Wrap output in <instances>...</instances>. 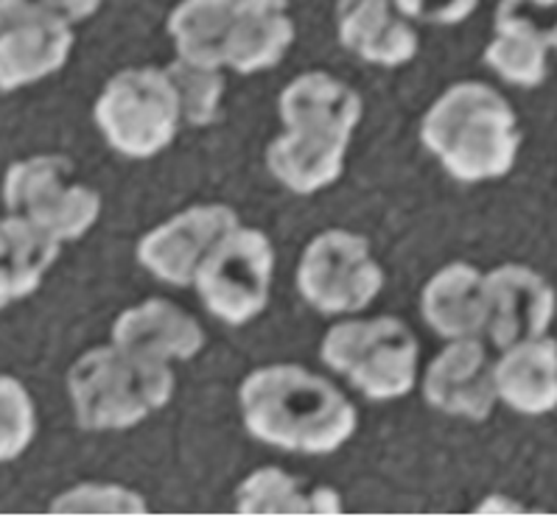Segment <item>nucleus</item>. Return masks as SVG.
Masks as SVG:
<instances>
[{
	"label": "nucleus",
	"mask_w": 557,
	"mask_h": 517,
	"mask_svg": "<svg viewBox=\"0 0 557 517\" xmlns=\"http://www.w3.org/2000/svg\"><path fill=\"white\" fill-rule=\"evenodd\" d=\"M320 358L370 400H398L418 383L420 344L400 316L345 319L325 330Z\"/></svg>",
	"instance_id": "nucleus-4"
},
{
	"label": "nucleus",
	"mask_w": 557,
	"mask_h": 517,
	"mask_svg": "<svg viewBox=\"0 0 557 517\" xmlns=\"http://www.w3.org/2000/svg\"><path fill=\"white\" fill-rule=\"evenodd\" d=\"M423 400L440 414L487 419L496 406V358L482 336L448 339L420 378Z\"/></svg>",
	"instance_id": "nucleus-11"
},
{
	"label": "nucleus",
	"mask_w": 557,
	"mask_h": 517,
	"mask_svg": "<svg viewBox=\"0 0 557 517\" xmlns=\"http://www.w3.org/2000/svg\"><path fill=\"white\" fill-rule=\"evenodd\" d=\"M92 118L112 149L146 160L169 149L183 126L177 90L165 67H124L99 92Z\"/></svg>",
	"instance_id": "nucleus-5"
},
{
	"label": "nucleus",
	"mask_w": 557,
	"mask_h": 517,
	"mask_svg": "<svg viewBox=\"0 0 557 517\" xmlns=\"http://www.w3.org/2000/svg\"><path fill=\"white\" fill-rule=\"evenodd\" d=\"M233 12L236 0H180L165 21V31L177 56L224 67V46Z\"/></svg>",
	"instance_id": "nucleus-22"
},
{
	"label": "nucleus",
	"mask_w": 557,
	"mask_h": 517,
	"mask_svg": "<svg viewBox=\"0 0 557 517\" xmlns=\"http://www.w3.org/2000/svg\"><path fill=\"white\" fill-rule=\"evenodd\" d=\"M171 364L119 348L115 341L87 350L67 369L73 417L90 433L129 431L174 398Z\"/></svg>",
	"instance_id": "nucleus-3"
},
{
	"label": "nucleus",
	"mask_w": 557,
	"mask_h": 517,
	"mask_svg": "<svg viewBox=\"0 0 557 517\" xmlns=\"http://www.w3.org/2000/svg\"><path fill=\"white\" fill-rule=\"evenodd\" d=\"M0 197L7 213L60 243L79 241L101 216V193L82 182L73 160L62 154L14 160L3 174Z\"/></svg>",
	"instance_id": "nucleus-6"
},
{
	"label": "nucleus",
	"mask_w": 557,
	"mask_h": 517,
	"mask_svg": "<svg viewBox=\"0 0 557 517\" xmlns=\"http://www.w3.org/2000/svg\"><path fill=\"white\" fill-rule=\"evenodd\" d=\"M493 31L518 34L557 51V0H498Z\"/></svg>",
	"instance_id": "nucleus-27"
},
{
	"label": "nucleus",
	"mask_w": 557,
	"mask_h": 517,
	"mask_svg": "<svg viewBox=\"0 0 557 517\" xmlns=\"http://www.w3.org/2000/svg\"><path fill=\"white\" fill-rule=\"evenodd\" d=\"M53 515H146L149 504L138 490L104 481H85L53 497Z\"/></svg>",
	"instance_id": "nucleus-24"
},
{
	"label": "nucleus",
	"mask_w": 557,
	"mask_h": 517,
	"mask_svg": "<svg viewBox=\"0 0 557 517\" xmlns=\"http://www.w3.org/2000/svg\"><path fill=\"white\" fill-rule=\"evenodd\" d=\"M297 28L289 0H236L230 23L224 67L252 76L281 65L295 46Z\"/></svg>",
	"instance_id": "nucleus-16"
},
{
	"label": "nucleus",
	"mask_w": 557,
	"mask_h": 517,
	"mask_svg": "<svg viewBox=\"0 0 557 517\" xmlns=\"http://www.w3.org/2000/svg\"><path fill=\"white\" fill-rule=\"evenodd\" d=\"M73 42V23L37 0H0V90H21L62 71Z\"/></svg>",
	"instance_id": "nucleus-9"
},
{
	"label": "nucleus",
	"mask_w": 557,
	"mask_h": 517,
	"mask_svg": "<svg viewBox=\"0 0 557 517\" xmlns=\"http://www.w3.org/2000/svg\"><path fill=\"white\" fill-rule=\"evenodd\" d=\"M171 85L177 90L180 112H183V124L202 129L219 121L222 112L224 90H227V79H224V67L202 65V62H190L183 56L165 65Z\"/></svg>",
	"instance_id": "nucleus-23"
},
{
	"label": "nucleus",
	"mask_w": 557,
	"mask_h": 517,
	"mask_svg": "<svg viewBox=\"0 0 557 517\" xmlns=\"http://www.w3.org/2000/svg\"><path fill=\"white\" fill-rule=\"evenodd\" d=\"M420 140L454 179L485 182L512 168L521 129L502 92L482 81H457L432 101Z\"/></svg>",
	"instance_id": "nucleus-2"
},
{
	"label": "nucleus",
	"mask_w": 557,
	"mask_h": 517,
	"mask_svg": "<svg viewBox=\"0 0 557 517\" xmlns=\"http://www.w3.org/2000/svg\"><path fill=\"white\" fill-rule=\"evenodd\" d=\"M420 311L429 328L443 339L485 333V275L473 263H448L434 272L420 294Z\"/></svg>",
	"instance_id": "nucleus-17"
},
{
	"label": "nucleus",
	"mask_w": 557,
	"mask_h": 517,
	"mask_svg": "<svg viewBox=\"0 0 557 517\" xmlns=\"http://www.w3.org/2000/svg\"><path fill=\"white\" fill-rule=\"evenodd\" d=\"M37 437V406L23 380L0 375V462L23 456Z\"/></svg>",
	"instance_id": "nucleus-25"
},
{
	"label": "nucleus",
	"mask_w": 557,
	"mask_h": 517,
	"mask_svg": "<svg viewBox=\"0 0 557 517\" xmlns=\"http://www.w3.org/2000/svg\"><path fill=\"white\" fill-rule=\"evenodd\" d=\"M485 333L496 350L544 336L555 316V289L544 275L521 263L485 272Z\"/></svg>",
	"instance_id": "nucleus-12"
},
{
	"label": "nucleus",
	"mask_w": 557,
	"mask_h": 517,
	"mask_svg": "<svg viewBox=\"0 0 557 517\" xmlns=\"http://www.w3.org/2000/svg\"><path fill=\"white\" fill-rule=\"evenodd\" d=\"M350 140L311 131L283 129L267 146V168L286 190L311 197L345 174Z\"/></svg>",
	"instance_id": "nucleus-18"
},
{
	"label": "nucleus",
	"mask_w": 557,
	"mask_h": 517,
	"mask_svg": "<svg viewBox=\"0 0 557 517\" xmlns=\"http://www.w3.org/2000/svg\"><path fill=\"white\" fill-rule=\"evenodd\" d=\"M275 277V247L258 227L238 222L210 249L194 277V289L224 325H247L263 314Z\"/></svg>",
	"instance_id": "nucleus-7"
},
{
	"label": "nucleus",
	"mask_w": 557,
	"mask_h": 517,
	"mask_svg": "<svg viewBox=\"0 0 557 517\" xmlns=\"http://www.w3.org/2000/svg\"><path fill=\"white\" fill-rule=\"evenodd\" d=\"M336 37L359 60L381 67L407 65L420 48L414 21L395 0H336Z\"/></svg>",
	"instance_id": "nucleus-13"
},
{
	"label": "nucleus",
	"mask_w": 557,
	"mask_h": 517,
	"mask_svg": "<svg viewBox=\"0 0 557 517\" xmlns=\"http://www.w3.org/2000/svg\"><path fill=\"white\" fill-rule=\"evenodd\" d=\"M37 3H42L46 9H51V12H57L60 17H65L67 23H82V21H90L92 14L99 12L101 3L104 0H37Z\"/></svg>",
	"instance_id": "nucleus-29"
},
{
	"label": "nucleus",
	"mask_w": 557,
	"mask_h": 517,
	"mask_svg": "<svg viewBox=\"0 0 557 517\" xmlns=\"http://www.w3.org/2000/svg\"><path fill=\"white\" fill-rule=\"evenodd\" d=\"M238 406L252 437L306 456L339 451L359 428L348 394L300 364L252 369L238 387Z\"/></svg>",
	"instance_id": "nucleus-1"
},
{
	"label": "nucleus",
	"mask_w": 557,
	"mask_h": 517,
	"mask_svg": "<svg viewBox=\"0 0 557 517\" xmlns=\"http://www.w3.org/2000/svg\"><path fill=\"white\" fill-rule=\"evenodd\" d=\"M398 9L414 23L457 26L476 12L479 0H395Z\"/></svg>",
	"instance_id": "nucleus-28"
},
{
	"label": "nucleus",
	"mask_w": 557,
	"mask_h": 517,
	"mask_svg": "<svg viewBox=\"0 0 557 517\" xmlns=\"http://www.w3.org/2000/svg\"><path fill=\"white\" fill-rule=\"evenodd\" d=\"M498 400L518 414H546L557 408V341L546 336L498 350Z\"/></svg>",
	"instance_id": "nucleus-19"
},
{
	"label": "nucleus",
	"mask_w": 557,
	"mask_h": 517,
	"mask_svg": "<svg viewBox=\"0 0 557 517\" xmlns=\"http://www.w3.org/2000/svg\"><path fill=\"white\" fill-rule=\"evenodd\" d=\"M546 48L510 31H493L485 48V62L505 81L518 87H537L546 79Z\"/></svg>",
	"instance_id": "nucleus-26"
},
{
	"label": "nucleus",
	"mask_w": 557,
	"mask_h": 517,
	"mask_svg": "<svg viewBox=\"0 0 557 517\" xmlns=\"http://www.w3.org/2000/svg\"><path fill=\"white\" fill-rule=\"evenodd\" d=\"M277 112L283 129L350 140L364 115V101L348 81L325 71H306L283 87Z\"/></svg>",
	"instance_id": "nucleus-14"
},
{
	"label": "nucleus",
	"mask_w": 557,
	"mask_h": 517,
	"mask_svg": "<svg viewBox=\"0 0 557 517\" xmlns=\"http://www.w3.org/2000/svg\"><path fill=\"white\" fill-rule=\"evenodd\" d=\"M60 241L23 218L12 213L0 218V311L40 289L48 269L60 257Z\"/></svg>",
	"instance_id": "nucleus-21"
},
{
	"label": "nucleus",
	"mask_w": 557,
	"mask_h": 517,
	"mask_svg": "<svg viewBox=\"0 0 557 517\" xmlns=\"http://www.w3.org/2000/svg\"><path fill=\"white\" fill-rule=\"evenodd\" d=\"M295 282L314 311L348 316L373 305L384 289V269L368 238L334 227L311 238L302 249Z\"/></svg>",
	"instance_id": "nucleus-8"
},
{
	"label": "nucleus",
	"mask_w": 557,
	"mask_h": 517,
	"mask_svg": "<svg viewBox=\"0 0 557 517\" xmlns=\"http://www.w3.org/2000/svg\"><path fill=\"white\" fill-rule=\"evenodd\" d=\"M110 341L132 353L171 364V361L197 358L208 336L202 325L188 311L180 308L177 302L151 297L115 316Z\"/></svg>",
	"instance_id": "nucleus-15"
},
{
	"label": "nucleus",
	"mask_w": 557,
	"mask_h": 517,
	"mask_svg": "<svg viewBox=\"0 0 557 517\" xmlns=\"http://www.w3.org/2000/svg\"><path fill=\"white\" fill-rule=\"evenodd\" d=\"M238 222L242 218L236 216V210L222 202L180 210L140 238L138 263L169 286H194L197 269L210 255V249Z\"/></svg>",
	"instance_id": "nucleus-10"
},
{
	"label": "nucleus",
	"mask_w": 557,
	"mask_h": 517,
	"mask_svg": "<svg viewBox=\"0 0 557 517\" xmlns=\"http://www.w3.org/2000/svg\"><path fill=\"white\" fill-rule=\"evenodd\" d=\"M238 515H342V495L329 484H317L283 467L267 465L249 472L236 490Z\"/></svg>",
	"instance_id": "nucleus-20"
}]
</instances>
